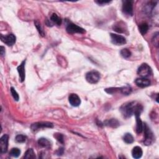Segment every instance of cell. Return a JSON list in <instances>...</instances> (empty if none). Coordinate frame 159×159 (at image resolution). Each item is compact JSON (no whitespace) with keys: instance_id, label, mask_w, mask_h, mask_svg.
I'll return each instance as SVG.
<instances>
[{"instance_id":"f546056e","label":"cell","mask_w":159,"mask_h":159,"mask_svg":"<svg viewBox=\"0 0 159 159\" xmlns=\"http://www.w3.org/2000/svg\"><path fill=\"white\" fill-rule=\"evenodd\" d=\"M54 137H55V138L58 142H60L62 144H63L64 142L63 135L62 134H55V135H54Z\"/></svg>"},{"instance_id":"d6a6232c","label":"cell","mask_w":159,"mask_h":159,"mask_svg":"<svg viewBox=\"0 0 159 159\" xmlns=\"http://www.w3.org/2000/svg\"><path fill=\"white\" fill-rule=\"evenodd\" d=\"M63 153V149L62 148V149H59V150H58V153H57V154L58 155H62V154Z\"/></svg>"},{"instance_id":"e0dca14e","label":"cell","mask_w":159,"mask_h":159,"mask_svg":"<svg viewBox=\"0 0 159 159\" xmlns=\"http://www.w3.org/2000/svg\"><path fill=\"white\" fill-rule=\"evenodd\" d=\"M104 125L111 127L116 128L118 126H119L120 123L116 119H111L106 120V121H104Z\"/></svg>"},{"instance_id":"3957f363","label":"cell","mask_w":159,"mask_h":159,"mask_svg":"<svg viewBox=\"0 0 159 159\" xmlns=\"http://www.w3.org/2000/svg\"><path fill=\"white\" fill-rule=\"evenodd\" d=\"M137 73L142 78H146L152 74V69L149 65L143 63L138 68Z\"/></svg>"},{"instance_id":"4fadbf2b","label":"cell","mask_w":159,"mask_h":159,"mask_svg":"<svg viewBox=\"0 0 159 159\" xmlns=\"http://www.w3.org/2000/svg\"><path fill=\"white\" fill-rule=\"evenodd\" d=\"M141 112L137 111L134 114L136 119V132L137 134H140L143 131V123L140 118Z\"/></svg>"},{"instance_id":"8fae6325","label":"cell","mask_w":159,"mask_h":159,"mask_svg":"<svg viewBox=\"0 0 159 159\" xmlns=\"http://www.w3.org/2000/svg\"><path fill=\"white\" fill-rule=\"evenodd\" d=\"M68 101L72 106L77 107L81 103V99L76 94L72 93L68 97Z\"/></svg>"},{"instance_id":"ffe728a7","label":"cell","mask_w":159,"mask_h":159,"mask_svg":"<svg viewBox=\"0 0 159 159\" xmlns=\"http://www.w3.org/2000/svg\"><path fill=\"white\" fill-rule=\"evenodd\" d=\"M139 31H140V32L141 33V34L145 35L147 32V31H148L149 26H148V24H147V23L144 22V23H142V24L139 25Z\"/></svg>"},{"instance_id":"5bb4252c","label":"cell","mask_w":159,"mask_h":159,"mask_svg":"<svg viewBox=\"0 0 159 159\" xmlns=\"http://www.w3.org/2000/svg\"><path fill=\"white\" fill-rule=\"evenodd\" d=\"M135 83L140 88H145L150 85V81L146 78H139L135 80Z\"/></svg>"},{"instance_id":"f1b7e54d","label":"cell","mask_w":159,"mask_h":159,"mask_svg":"<svg viewBox=\"0 0 159 159\" xmlns=\"http://www.w3.org/2000/svg\"><path fill=\"white\" fill-rule=\"evenodd\" d=\"M152 43L154 44V45L155 46H156V47L158 46L159 37H158V32L155 34L154 37H153V38H152Z\"/></svg>"},{"instance_id":"44dd1931","label":"cell","mask_w":159,"mask_h":159,"mask_svg":"<svg viewBox=\"0 0 159 159\" xmlns=\"http://www.w3.org/2000/svg\"><path fill=\"white\" fill-rule=\"evenodd\" d=\"M50 19L53 22L55 23V24H56L58 26H60L62 24L61 18H60V17H58L57 16V14H56L55 13L52 14V15L50 17Z\"/></svg>"},{"instance_id":"cb8c5ba5","label":"cell","mask_w":159,"mask_h":159,"mask_svg":"<svg viewBox=\"0 0 159 159\" xmlns=\"http://www.w3.org/2000/svg\"><path fill=\"white\" fill-rule=\"evenodd\" d=\"M21 154V150L18 148H13L9 152V155L13 157H18Z\"/></svg>"},{"instance_id":"8992f818","label":"cell","mask_w":159,"mask_h":159,"mask_svg":"<svg viewBox=\"0 0 159 159\" xmlns=\"http://www.w3.org/2000/svg\"><path fill=\"white\" fill-rule=\"evenodd\" d=\"M111 38L113 44L116 45H122L126 43V38L122 36H121V35L111 33Z\"/></svg>"},{"instance_id":"484cf974","label":"cell","mask_w":159,"mask_h":159,"mask_svg":"<svg viewBox=\"0 0 159 159\" xmlns=\"http://www.w3.org/2000/svg\"><path fill=\"white\" fill-rule=\"evenodd\" d=\"M27 139V137L24 135H22V134H19L17 135V136L16 137V142H19V143H23L25 142L26 140Z\"/></svg>"},{"instance_id":"d4e9b609","label":"cell","mask_w":159,"mask_h":159,"mask_svg":"<svg viewBox=\"0 0 159 159\" xmlns=\"http://www.w3.org/2000/svg\"><path fill=\"white\" fill-rule=\"evenodd\" d=\"M121 55L122 57L127 58L131 56V52L127 49H123L121 51Z\"/></svg>"},{"instance_id":"603a6c76","label":"cell","mask_w":159,"mask_h":159,"mask_svg":"<svg viewBox=\"0 0 159 159\" xmlns=\"http://www.w3.org/2000/svg\"><path fill=\"white\" fill-rule=\"evenodd\" d=\"M119 91L123 95H129V94H131V93L132 92V88L130 86H126L124 87L120 88Z\"/></svg>"},{"instance_id":"4316f807","label":"cell","mask_w":159,"mask_h":159,"mask_svg":"<svg viewBox=\"0 0 159 159\" xmlns=\"http://www.w3.org/2000/svg\"><path fill=\"white\" fill-rule=\"evenodd\" d=\"M34 24H35V26H36L37 29V31L39 32V33L40 34V36H45V34L42 30V27H41L40 26V22L38 21H36L34 22Z\"/></svg>"},{"instance_id":"7a4b0ae2","label":"cell","mask_w":159,"mask_h":159,"mask_svg":"<svg viewBox=\"0 0 159 159\" xmlns=\"http://www.w3.org/2000/svg\"><path fill=\"white\" fill-rule=\"evenodd\" d=\"M143 130H144L145 134L144 144L146 145H150L154 142V134L146 124H145L144 126L143 125Z\"/></svg>"},{"instance_id":"7c38bea8","label":"cell","mask_w":159,"mask_h":159,"mask_svg":"<svg viewBox=\"0 0 159 159\" xmlns=\"http://www.w3.org/2000/svg\"><path fill=\"white\" fill-rule=\"evenodd\" d=\"M114 31L119 33H125L127 31V26L124 24V22L122 21L117 22L113 25V27Z\"/></svg>"},{"instance_id":"2e32d148","label":"cell","mask_w":159,"mask_h":159,"mask_svg":"<svg viewBox=\"0 0 159 159\" xmlns=\"http://www.w3.org/2000/svg\"><path fill=\"white\" fill-rule=\"evenodd\" d=\"M142 154H143L142 150V149H141V147L139 146L134 147L132 150V155L133 158H136V159L140 158L142 156Z\"/></svg>"},{"instance_id":"9c48e42d","label":"cell","mask_w":159,"mask_h":159,"mask_svg":"<svg viewBox=\"0 0 159 159\" xmlns=\"http://www.w3.org/2000/svg\"><path fill=\"white\" fill-rule=\"evenodd\" d=\"M1 39L4 44L8 45V46L13 45L16 41V37L13 34H9L6 35V36L1 35Z\"/></svg>"},{"instance_id":"7402d4cb","label":"cell","mask_w":159,"mask_h":159,"mask_svg":"<svg viewBox=\"0 0 159 159\" xmlns=\"http://www.w3.org/2000/svg\"><path fill=\"white\" fill-rule=\"evenodd\" d=\"M24 158L26 159H33L36 158V155L32 149H29L25 153Z\"/></svg>"},{"instance_id":"277c9868","label":"cell","mask_w":159,"mask_h":159,"mask_svg":"<svg viewBox=\"0 0 159 159\" xmlns=\"http://www.w3.org/2000/svg\"><path fill=\"white\" fill-rule=\"evenodd\" d=\"M101 76L100 73L96 71H91L86 75V81L91 84H95L99 81Z\"/></svg>"},{"instance_id":"ac0fdd59","label":"cell","mask_w":159,"mask_h":159,"mask_svg":"<svg viewBox=\"0 0 159 159\" xmlns=\"http://www.w3.org/2000/svg\"><path fill=\"white\" fill-rule=\"evenodd\" d=\"M38 144L40 146L44 147V148L49 149L50 147L51 143L50 141L45 138H40L38 140Z\"/></svg>"},{"instance_id":"9a60e30c","label":"cell","mask_w":159,"mask_h":159,"mask_svg":"<svg viewBox=\"0 0 159 159\" xmlns=\"http://www.w3.org/2000/svg\"><path fill=\"white\" fill-rule=\"evenodd\" d=\"M25 63L26 60H24L21 63L20 65L17 67V72L19 73L20 80L21 82H23L25 80V68H24Z\"/></svg>"},{"instance_id":"d6986e66","label":"cell","mask_w":159,"mask_h":159,"mask_svg":"<svg viewBox=\"0 0 159 159\" xmlns=\"http://www.w3.org/2000/svg\"><path fill=\"white\" fill-rule=\"evenodd\" d=\"M123 140L126 144H132L134 142V137L130 133H126L123 137Z\"/></svg>"},{"instance_id":"6da1fadb","label":"cell","mask_w":159,"mask_h":159,"mask_svg":"<svg viewBox=\"0 0 159 159\" xmlns=\"http://www.w3.org/2000/svg\"><path fill=\"white\" fill-rule=\"evenodd\" d=\"M142 105L137 103L136 102H131L126 104H124L121 107V112L122 116L128 118L134 115L136 112L142 111Z\"/></svg>"},{"instance_id":"30bf717a","label":"cell","mask_w":159,"mask_h":159,"mask_svg":"<svg viewBox=\"0 0 159 159\" xmlns=\"http://www.w3.org/2000/svg\"><path fill=\"white\" fill-rule=\"evenodd\" d=\"M9 136L7 134H4L0 139V150L2 154L8 151Z\"/></svg>"},{"instance_id":"1f68e13d","label":"cell","mask_w":159,"mask_h":159,"mask_svg":"<svg viewBox=\"0 0 159 159\" xmlns=\"http://www.w3.org/2000/svg\"><path fill=\"white\" fill-rule=\"evenodd\" d=\"M5 54V50L3 46L1 47V56H4Z\"/></svg>"},{"instance_id":"83f0119b","label":"cell","mask_w":159,"mask_h":159,"mask_svg":"<svg viewBox=\"0 0 159 159\" xmlns=\"http://www.w3.org/2000/svg\"><path fill=\"white\" fill-rule=\"evenodd\" d=\"M11 95H12L13 98L16 100V101H18L19 98V95H18V93H17V91L15 90V89L13 87L11 88Z\"/></svg>"},{"instance_id":"52a82bcc","label":"cell","mask_w":159,"mask_h":159,"mask_svg":"<svg viewBox=\"0 0 159 159\" xmlns=\"http://www.w3.org/2000/svg\"><path fill=\"white\" fill-rule=\"evenodd\" d=\"M54 127V125H53V124L49 122H36L34 123L31 125V128L33 131H36L42 128H52Z\"/></svg>"},{"instance_id":"ba28073f","label":"cell","mask_w":159,"mask_h":159,"mask_svg":"<svg viewBox=\"0 0 159 159\" xmlns=\"http://www.w3.org/2000/svg\"><path fill=\"white\" fill-rule=\"evenodd\" d=\"M67 32L69 34H76V33H78V34H84L85 33V29H83L81 27L78 26L77 25H76L75 24H69L67 27Z\"/></svg>"},{"instance_id":"4dcf8cb0","label":"cell","mask_w":159,"mask_h":159,"mask_svg":"<svg viewBox=\"0 0 159 159\" xmlns=\"http://www.w3.org/2000/svg\"><path fill=\"white\" fill-rule=\"evenodd\" d=\"M96 3H98V4L103 5V4H106L109 3L110 1H96Z\"/></svg>"},{"instance_id":"5b68a950","label":"cell","mask_w":159,"mask_h":159,"mask_svg":"<svg viewBox=\"0 0 159 159\" xmlns=\"http://www.w3.org/2000/svg\"><path fill=\"white\" fill-rule=\"evenodd\" d=\"M122 11L123 13L128 16L133 14V1L124 0L122 1Z\"/></svg>"}]
</instances>
